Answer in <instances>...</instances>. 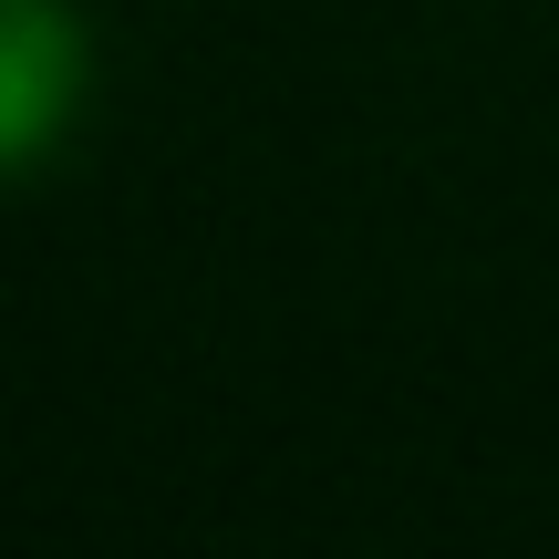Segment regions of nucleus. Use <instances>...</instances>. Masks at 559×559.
I'll return each mask as SVG.
<instances>
[{
  "instance_id": "nucleus-1",
  "label": "nucleus",
  "mask_w": 559,
  "mask_h": 559,
  "mask_svg": "<svg viewBox=\"0 0 559 559\" xmlns=\"http://www.w3.org/2000/svg\"><path fill=\"white\" fill-rule=\"evenodd\" d=\"M94 104V21L83 0H0V187L62 156Z\"/></svg>"
}]
</instances>
